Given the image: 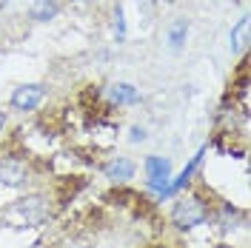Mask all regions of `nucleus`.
Segmentation results:
<instances>
[{"label":"nucleus","instance_id":"1","mask_svg":"<svg viewBox=\"0 0 251 248\" xmlns=\"http://www.w3.org/2000/svg\"><path fill=\"white\" fill-rule=\"evenodd\" d=\"M51 214H54V200L46 191H26L0 211V223L20 231H37L51 220Z\"/></svg>","mask_w":251,"mask_h":248},{"label":"nucleus","instance_id":"2","mask_svg":"<svg viewBox=\"0 0 251 248\" xmlns=\"http://www.w3.org/2000/svg\"><path fill=\"white\" fill-rule=\"evenodd\" d=\"M211 217H214V205L197 191L177 194L172 200V208H169V225L180 234H191L197 228H203V225L211 223Z\"/></svg>","mask_w":251,"mask_h":248},{"label":"nucleus","instance_id":"3","mask_svg":"<svg viewBox=\"0 0 251 248\" xmlns=\"http://www.w3.org/2000/svg\"><path fill=\"white\" fill-rule=\"evenodd\" d=\"M34 180V157L26 151H3L0 154V188L23 191Z\"/></svg>","mask_w":251,"mask_h":248},{"label":"nucleus","instance_id":"4","mask_svg":"<svg viewBox=\"0 0 251 248\" xmlns=\"http://www.w3.org/2000/svg\"><path fill=\"white\" fill-rule=\"evenodd\" d=\"M143 177H146V191L149 194H154L157 200H160V194L169 188L174 177V163L172 157H160V154H149L143 157Z\"/></svg>","mask_w":251,"mask_h":248},{"label":"nucleus","instance_id":"5","mask_svg":"<svg viewBox=\"0 0 251 248\" xmlns=\"http://www.w3.org/2000/svg\"><path fill=\"white\" fill-rule=\"evenodd\" d=\"M100 100L109 109H134L143 103V92L128 80H111L100 89Z\"/></svg>","mask_w":251,"mask_h":248},{"label":"nucleus","instance_id":"6","mask_svg":"<svg viewBox=\"0 0 251 248\" xmlns=\"http://www.w3.org/2000/svg\"><path fill=\"white\" fill-rule=\"evenodd\" d=\"M46 97H49V89L43 83H20L9 94V109L17 111V114H34L46 103Z\"/></svg>","mask_w":251,"mask_h":248},{"label":"nucleus","instance_id":"7","mask_svg":"<svg viewBox=\"0 0 251 248\" xmlns=\"http://www.w3.org/2000/svg\"><path fill=\"white\" fill-rule=\"evenodd\" d=\"M100 174L111 186H128L134 180V174H137V163L126 154H111L100 163Z\"/></svg>","mask_w":251,"mask_h":248},{"label":"nucleus","instance_id":"8","mask_svg":"<svg viewBox=\"0 0 251 248\" xmlns=\"http://www.w3.org/2000/svg\"><path fill=\"white\" fill-rule=\"evenodd\" d=\"M249 15H243L240 20H237L234 26L228 29V51L234 54V57H243L246 51H249Z\"/></svg>","mask_w":251,"mask_h":248},{"label":"nucleus","instance_id":"9","mask_svg":"<svg viewBox=\"0 0 251 248\" xmlns=\"http://www.w3.org/2000/svg\"><path fill=\"white\" fill-rule=\"evenodd\" d=\"M60 9H63L60 0H31L26 15H29L31 23H49V20H54L60 15Z\"/></svg>","mask_w":251,"mask_h":248},{"label":"nucleus","instance_id":"10","mask_svg":"<svg viewBox=\"0 0 251 248\" xmlns=\"http://www.w3.org/2000/svg\"><path fill=\"white\" fill-rule=\"evenodd\" d=\"M188 29H191V26H188L186 17H177L172 26L166 29V43H169V49H172V51H180V49L186 46V40H188Z\"/></svg>","mask_w":251,"mask_h":248},{"label":"nucleus","instance_id":"11","mask_svg":"<svg viewBox=\"0 0 251 248\" xmlns=\"http://www.w3.org/2000/svg\"><path fill=\"white\" fill-rule=\"evenodd\" d=\"M126 34H128V26H126V12H123V6L117 3V6L111 9V37H114V43H123Z\"/></svg>","mask_w":251,"mask_h":248},{"label":"nucleus","instance_id":"12","mask_svg":"<svg viewBox=\"0 0 251 248\" xmlns=\"http://www.w3.org/2000/svg\"><path fill=\"white\" fill-rule=\"evenodd\" d=\"M146 137H149V131H146V125H131L128 128V143H146Z\"/></svg>","mask_w":251,"mask_h":248},{"label":"nucleus","instance_id":"13","mask_svg":"<svg viewBox=\"0 0 251 248\" xmlns=\"http://www.w3.org/2000/svg\"><path fill=\"white\" fill-rule=\"evenodd\" d=\"M6 125H9V114H6V111L0 109V134L6 131Z\"/></svg>","mask_w":251,"mask_h":248},{"label":"nucleus","instance_id":"14","mask_svg":"<svg viewBox=\"0 0 251 248\" xmlns=\"http://www.w3.org/2000/svg\"><path fill=\"white\" fill-rule=\"evenodd\" d=\"M69 3H75V6H92V3H97V0H69Z\"/></svg>","mask_w":251,"mask_h":248},{"label":"nucleus","instance_id":"15","mask_svg":"<svg viewBox=\"0 0 251 248\" xmlns=\"http://www.w3.org/2000/svg\"><path fill=\"white\" fill-rule=\"evenodd\" d=\"M163 3H169V6H172V3H177V0H163Z\"/></svg>","mask_w":251,"mask_h":248},{"label":"nucleus","instance_id":"16","mask_svg":"<svg viewBox=\"0 0 251 248\" xmlns=\"http://www.w3.org/2000/svg\"><path fill=\"white\" fill-rule=\"evenodd\" d=\"M6 3H9V0H0V6H6Z\"/></svg>","mask_w":251,"mask_h":248}]
</instances>
